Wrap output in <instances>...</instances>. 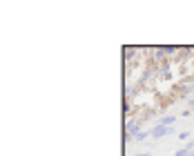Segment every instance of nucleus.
<instances>
[{"label": "nucleus", "mask_w": 194, "mask_h": 156, "mask_svg": "<svg viewBox=\"0 0 194 156\" xmlns=\"http://www.w3.org/2000/svg\"><path fill=\"white\" fill-rule=\"evenodd\" d=\"M174 156H187V147H183V149H179Z\"/></svg>", "instance_id": "obj_4"}, {"label": "nucleus", "mask_w": 194, "mask_h": 156, "mask_svg": "<svg viewBox=\"0 0 194 156\" xmlns=\"http://www.w3.org/2000/svg\"><path fill=\"white\" fill-rule=\"evenodd\" d=\"M134 156H150V154H147V152H143V154H134Z\"/></svg>", "instance_id": "obj_5"}, {"label": "nucleus", "mask_w": 194, "mask_h": 156, "mask_svg": "<svg viewBox=\"0 0 194 156\" xmlns=\"http://www.w3.org/2000/svg\"><path fill=\"white\" fill-rule=\"evenodd\" d=\"M127 129H129V132H138V123H129Z\"/></svg>", "instance_id": "obj_3"}, {"label": "nucleus", "mask_w": 194, "mask_h": 156, "mask_svg": "<svg viewBox=\"0 0 194 156\" xmlns=\"http://www.w3.org/2000/svg\"><path fill=\"white\" fill-rule=\"evenodd\" d=\"M174 120H176L174 116H165V118L161 120V125H163V127H170V125H172V123H174Z\"/></svg>", "instance_id": "obj_2"}, {"label": "nucleus", "mask_w": 194, "mask_h": 156, "mask_svg": "<svg viewBox=\"0 0 194 156\" xmlns=\"http://www.w3.org/2000/svg\"><path fill=\"white\" fill-rule=\"evenodd\" d=\"M150 134H152V138H161V136H165V134H167V127L158 125L156 129H152V132H150Z\"/></svg>", "instance_id": "obj_1"}]
</instances>
